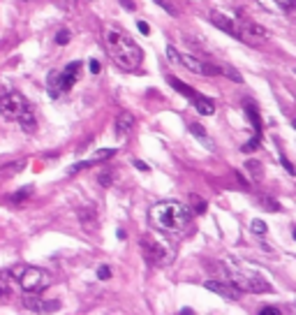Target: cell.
Here are the masks:
<instances>
[{
    "mask_svg": "<svg viewBox=\"0 0 296 315\" xmlns=\"http://www.w3.org/2000/svg\"><path fill=\"white\" fill-rule=\"evenodd\" d=\"M104 40H107V51L116 61V65L123 67V70H137L139 63L144 61V51L132 37L123 33L121 28L109 26L104 31Z\"/></svg>",
    "mask_w": 296,
    "mask_h": 315,
    "instance_id": "6da1fadb",
    "label": "cell"
},
{
    "mask_svg": "<svg viewBox=\"0 0 296 315\" xmlns=\"http://www.w3.org/2000/svg\"><path fill=\"white\" fill-rule=\"evenodd\" d=\"M148 220H151L153 230L162 232V234H181L190 223V209L176 200L157 202L148 211Z\"/></svg>",
    "mask_w": 296,
    "mask_h": 315,
    "instance_id": "7a4b0ae2",
    "label": "cell"
},
{
    "mask_svg": "<svg viewBox=\"0 0 296 315\" xmlns=\"http://www.w3.org/2000/svg\"><path fill=\"white\" fill-rule=\"evenodd\" d=\"M224 273L234 287H238L241 292H252V294H264V292H271V283L266 278H261L257 271H250L245 267H224Z\"/></svg>",
    "mask_w": 296,
    "mask_h": 315,
    "instance_id": "3957f363",
    "label": "cell"
},
{
    "mask_svg": "<svg viewBox=\"0 0 296 315\" xmlns=\"http://www.w3.org/2000/svg\"><path fill=\"white\" fill-rule=\"evenodd\" d=\"M12 276L19 280L21 290L28 292V294H37L49 287L51 283V276H49L44 269H37V267H17L12 269Z\"/></svg>",
    "mask_w": 296,
    "mask_h": 315,
    "instance_id": "277c9868",
    "label": "cell"
},
{
    "mask_svg": "<svg viewBox=\"0 0 296 315\" xmlns=\"http://www.w3.org/2000/svg\"><path fill=\"white\" fill-rule=\"evenodd\" d=\"M79 70H81V63L72 61L63 72H51L49 74V79H47L49 95L56 100L58 95H63V93L70 91V88L74 86V81H77V77H79Z\"/></svg>",
    "mask_w": 296,
    "mask_h": 315,
    "instance_id": "5b68a950",
    "label": "cell"
},
{
    "mask_svg": "<svg viewBox=\"0 0 296 315\" xmlns=\"http://www.w3.org/2000/svg\"><path fill=\"white\" fill-rule=\"evenodd\" d=\"M28 109H33V107L28 104V100H26L21 93H17V91L0 93V114L5 116V118H10V121H19Z\"/></svg>",
    "mask_w": 296,
    "mask_h": 315,
    "instance_id": "8992f818",
    "label": "cell"
},
{
    "mask_svg": "<svg viewBox=\"0 0 296 315\" xmlns=\"http://www.w3.org/2000/svg\"><path fill=\"white\" fill-rule=\"evenodd\" d=\"M141 248H144V260L151 267H164L167 262L174 260L171 246L157 241V239H141Z\"/></svg>",
    "mask_w": 296,
    "mask_h": 315,
    "instance_id": "52a82bcc",
    "label": "cell"
},
{
    "mask_svg": "<svg viewBox=\"0 0 296 315\" xmlns=\"http://www.w3.org/2000/svg\"><path fill=\"white\" fill-rule=\"evenodd\" d=\"M176 65H183L190 72L204 74V77H218V74H222V67L220 65H213V63L201 61V58L190 56V54H176Z\"/></svg>",
    "mask_w": 296,
    "mask_h": 315,
    "instance_id": "ba28073f",
    "label": "cell"
},
{
    "mask_svg": "<svg viewBox=\"0 0 296 315\" xmlns=\"http://www.w3.org/2000/svg\"><path fill=\"white\" fill-rule=\"evenodd\" d=\"M236 26H238L241 40H243V42H248L250 47H259L261 42H266V40H268V33H266L261 26H257L254 21H248V19L241 17V14H238V21H236Z\"/></svg>",
    "mask_w": 296,
    "mask_h": 315,
    "instance_id": "9c48e42d",
    "label": "cell"
},
{
    "mask_svg": "<svg viewBox=\"0 0 296 315\" xmlns=\"http://www.w3.org/2000/svg\"><path fill=\"white\" fill-rule=\"evenodd\" d=\"M211 24L215 26V28H220L222 33L231 35L234 40H241V33H238V26H236V21H234V19H229L227 14L215 12V10H213V12H211Z\"/></svg>",
    "mask_w": 296,
    "mask_h": 315,
    "instance_id": "30bf717a",
    "label": "cell"
},
{
    "mask_svg": "<svg viewBox=\"0 0 296 315\" xmlns=\"http://www.w3.org/2000/svg\"><path fill=\"white\" fill-rule=\"evenodd\" d=\"M206 290L215 292V294H220L222 299H229V301H238L241 299V290L238 287H234V285L229 283H220V280H206L204 283Z\"/></svg>",
    "mask_w": 296,
    "mask_h": 315,
    "instance_id": "8fae6325",
    "label": "cell"
},
{
    "mask_svg": "<svg viewBox=\"0 0 296 315\" xmlns=\"http://www.w3.org/2000/svg\"><path fill=\"white\" fill-rule=\"evenodd\" d=\"M24 308L33 310V313H54V310L61 308V303L58 301H44V299H37L33 294L24 297Z\"/></svg>",
    "mask_w": 296,
    "mask_h": 315,
    "instance_id": "7c38bea8",
    "label": "cell"
},
{
    "mask_svg": "<svg viewBox=\"0 0 296 315\" xmlns=\"http://www.w3.org/2000/svg\"><path fill=\"white\" fill-rule=\"evenodd\" d=\"M134 125V116L132 114H121L118 118H116V137L118 139H125L127 134H130V130H132Z\"/></svg>",
    "mask_w": 296,
    "mask_h": 315,
    "instance_id": "4fadbf2b",
    "label": "cell"
},
{
    "mask_svg": "<svg viewBox=\"0 0 296 315\" xmlns=\"http://www.w3.org/2000/svg\"><path fill=\"white\" fill-rule=\"evenodd\" d=\"M192 104L197 107V111H199V114H204V116H211L213 111H215V104H213L208 97L199 95V93H197V97L192 100Z\"/></svg>",
    "mask_w": 296,
    "mask_h": 315,
    "instance_id": "5bb4252c",
    "label": "cell"
},
{
    "mask_svg": "<svg viewBox=\"0 0 296 315\" xmlns=\"http://www.w3.org/2000/svg\"><path fill=\"white\" fill-rule=\"evenodd\" d=\"M190 132H192L194 137H197V139L201 141V144H206V146H208L211 151H213V148H215V144H213V141L208 139V134H206V130H204V127H201V125H197V123H192V125H190Z\"/></svg>",
    "mask_w": 296,
    "mask_h": 315,
    "instance_id": "9a60e30c",
    "label": "cell"
},
{
    "mask_svg": "<svg viewBox=\"0 0 296 315\" xmlns=\"http://www.w3.org/2000/svg\"><path fill=\"white\" fill-rule=\"evenodd\" d=\"M12 273L0 271V297H10L12 294Z\"/></svg>",
    "mask_w": 296,
    "mask_h": 315,
    "instance_id": "2e32d148",
    "label": "cell"
},
{
    "mask_svg": "<svg viewBox=\"0 0 296 315\" xmlns=\"http://www.w3.org/2000/svg\"><path fill=\"white\" fill-rule=\"evenodd\" d=\"M245 111H248L250 123H252V127H254V137H261V123H259V114H257V109H254L252 104H245Z\"/></svg>",
    "mask_w": 296,
    "mask_h": 315,
    "instance_id": "e0dca14e",
    "label": "cell"
},
{
    "mask_svg": "<svg viewBox=\"0 0 296 315\" xmlns=\"http://www.w3.org/2000/svg\"><path fill=\"white\" fill-rule=\"evenodd\" d=\"M111 155H116V148H102V151H97L95 155L88 160L91 165H95V163H102V160H109Z\"/></svg>",
    "mask_w": 296,
    "mask_h": 315,
    "instance_id": "ac0fdd59",
    "label": "cell"
},
{
    "mask_svg": "<svg viewBox=\"0 0 296 315\" xmlns=\"http://www.w3.org/2000/svg\"><path fill=\"white\" fill-rule=\"evenodd\" d=\"M31 193H33V188L31 186H26V188H21V190H17V193L10 197V200L14 202V204H19V202H24V200H28L31 197Z\"/></svg>",
    "mask_w": 296,
    "mask_h": 315,
    "instance_id": "d6986e66",
    "label": "cell"
},
{
    "mask_svg": "<svg viewBox=\"0 0 296 315\" xmlns=\"http://www.w3.org/2000/svg\"><path fill=\"white\" fill-rule=\"evenodd\" d=\"M250 230H252V234L264 236L266 234V223H264V220H259V218H254L252 225H250Z\"/></svg>",
    "mask_w": 296,
    "mask_h": 315,
    "instance_id": "ffe728a7",
    "label": "cell"
},
{
    "mask_svg": "<svg viewBox=\"0 0 296 315\" xmlns=\"http://www.w3.org/2000/svg\"><path fill=\"white\" fill-rule=\"evenodd\" d=\"M155 3H157V5H160V7H162L164 12H169V14H171V17H176V14H178V12H176V7H174V5H171L169 0H155Z\"/></svg>",
    "mask_w": 296,
    "mask_h": 315,
    "instance_id": "44dd1931",
    "label": "cell"
},
{
    "mask_svg": "<svg viewBox=\"0 0 296 315\" xmlns=\"http://www.w3.org/2000/svg\"><path fill=\"white\" fill-rule=\"evenodd\" d=\"M24 160H21V163H14V165H7V167H3V172H5V174H12V172H21L24 170Z\"/></svg>",
    "mask_w": 296,
    "mask_h": 315,
    "instance_id": "7402d4cb",
    "label": "cell"
},
{
    "mask_svg": "<svg viewBox=\"0 0 296 315\" xmlns=\"http://www.w3.org/2000/svg\"><path fill=\"white\" fill-rule=\"evenodd\" d=\"M192 202H194V213H204L206 211V202H201L199 197H192Z\"/></svg>",
    "mask_w": 296,
    "mask_h": 315,
    "instance_id": "603a6c76",
    "label": "cell"
},
{
    "mask_svg": "<svg viewBox=\"0 0 296 315\" xmlns=\"http://www.w3.org/2000/svg\"><path fill=\"white\" fill-rule=\"evenodd\" d=\"M67 42H70V33L67 31H61L56 35V44H67Z\"/></svg>",
    "mask_w": 296,
    "mask_h": 315,
    "instance_id": "cb8c5ba5",
    "label": "cell"
},
{
    "mask_svg": "<svg viewBox=\"0 0 296 315\" xmlns=\"http://www.w3.org/2000/svg\"><path fill=\"white\" fill-rule=\"evenodd\" d=\"M109 276H111V269L109 267H104V264H102V267H100V269H97V278H109Z\"/></svg>",
    "mask_w": 296,
    "mask_h": 315,
    "instance_id": "d4e9b609",
    "label": "cell"
},
{
    "mask_svg": "<svg viewBox=\"0 0 296 315\" xmlns=\"http://www.w3.org/2000/svg\"><path fill=\"white\" fill-rule=\"evenodd\" d=\"M275 3H278L282 10H291V7L296 5V0H275Z\"/></svg>",
    "mask_w": 296,
    "mask_h": 315,
    "instance_id": "484cf974",
    "label": "cell"
},
{
    "mask_svg": "<svg viewBox=\"0 0 296 315\" xmlns=\"http://www.w3.org/2000/svg\"><path fill=\"white\" fill-rule=\"evenodd\" d=\"M259 315H280V310L278 308H268V306H266V308L259 310Z\"/></svg>",
    "mask_w": 296,
    "mask_h": 315,
    "instance_id": "4316f807",
    "label": "cell"
},
{
    "mask_svg": "<svg viewBox=\"0 0 296 315\" xmlns=\"http://www.w3.org/2000/svg\"><path fill=\"white\" fill-rule=\"evenodd\" d=\"M111 172H102V174H100V183H104V186H109V181H111Z\"/></svg>",
    "mask_w": 296,
    "mask_h": 315,
    "instance_id": "83f0119b",
    "label": "cell"
},
{
    "mask_svg": "<svg viewBox=\"0 0 296 315\" xmlns=\"http://www.w3.org/2000/svg\"><path fill=\"white\" fill-rule=\"evenodd\" d=\"M137 26H139V31L144 33V35H148V33H151V26L146 24V21H139V24H137Z\"/></svg>",
    "mask_w": 296,
    "mask_h": 315,
    "instance_id": "f1b7e54d",
    "label": "cell"
},
{
    "mask_svg": "<svg viewBox=\"0 0 296 315\" xmlns=\"http://www.w3.org/2000/svg\"><path fill=\"white\" fill-rule=\"evenodd\" d=\"M88 67H91V72H93V74L100 72V63H97V61H88Z\"/></svg>",
    "mask_w": 296,
    "mask_h": 315,
    "instance_id": "f546056e",
    "label": "cell"
},
{
    "mask_svg": "<svg viewBox=\"0 0 296 315\" xmlns=\"http://www.w3.org/2000/svg\"><path fill=\"white\" fill-rule=\"evenodd\" d=\"M134 167H137V170H141V172H148V165L141 163V160H134Z\"/></svg>",
    "mask_w": 296,
    "mask_h": 315,
    "instance_id": "4dcf8cb0",
    "label": "cell"
},
{
    "mask_svg": "<svg viewBox=\"0 0 296 315\" xmlns=\"http://www.w3.org/2000/svg\"><path fill=\"white\" fill-rule=\"evenodd\" d=\"M282 165H284V170L289 172V174H294V176H296V170H294V167H291L289 163H287V158H282Z\"/></svg>",
    "mask_w": 296,
    "mask_h": 315,
    "instance_id": "1f68e13d",
    "label": "cell"
},
{
    "mask_svg": "<svg viewBox=\"0 0 296 315\" xmlns=\"http://www.w3.org/2000/svg\"><path fill=\"white\" fill-rule=\"evenodd\" d=\"M121 3L125 5V10H130V12L134 10V3H132V0H121Z\"/></svg>",
    "mask_w": 296,
    "mask_h": 315,
    "instance_id": "d6a6232c",
    "label": "cell"
},
{
    "mask_svg": "<svg viewBox=\"0 0 296 315\" xmlns=\"http://www.w3.org/2000/svg\"><path fill=\"white\" fill-rule=\"evenodd\" d=\"M291 125H294V127H296V121H294V123H291Z\"/></svg>",
    "mask_w": 296,
    "mask_h": 315,
    "instance_id": "836d02e7",
    "label": "cell"
}]
</instances>
